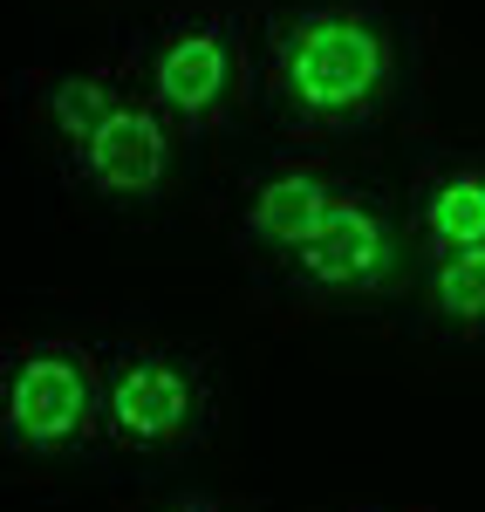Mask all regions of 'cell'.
<instances>
[{"label":"cell","instance_id":"6da1fadb","mask_svg":"<svg viewBox=\"0 0 485 512\" xmlns=\"http://www.w3.org/2000/svg\"><path fill=\"white\" fill-rule=\"evenodd\" d=\"M424 103V28L390 0H281L260 14V117L281 144H369Z\"/></svg>","mask_w":485,"mask_h":512},{"label":"cell","instance_id":"7a4b0ae2","mask_svg":"<svg viewBox=\"0 0 485 512\" xmlns=\"http://www.w3.org/2000/svg\"><path fill=\"white\" fill-rule=\"evenodd\" d=\"M28 123L48 144L55 178L103 212H151L171 198L185 137L144 96V82L130 76V62H82V69H48L21 82Z\"/></svg>","mask_w":485,"mask_h":512},{"label":"cell","instance_id":"3957f363","mask_svg":"<svg viewBox=\"0 0 485 512\" xmlns=\"http://www.w3.org/2000/svg\"><path fill=\"white\" fill-rule=\"evenodd\" d=\"M130 76L185 144L233 137L260 110V14L233 0H178L123 41Z\"/></svg>","mask_w":485,"mask_h":512},{"label":"cell","instance_id":"277c9868","mask_svg":"<svg viewBox=\"0 0 485 512\" xmlns=\"http://www.w3.org/2000/svg\"><path fill=\"white\" fill-rule=\"evenodd\" d=\"M0 451L21 465L110 458V349L82 335H14L0 349Z\"/></svg>","mask_w":485,"mask_h":512},{"label":"cell","instance_id":"5b68a950","mask_svg":"<svg viewBox=\"0 0 485 512\" xmlns=\"http://www.w3.org/2000/svg\"><path fill=\"white\" fill-rule=\"evenodd\" d=\"M260 287L301 315H356V308H390V301L417 294V246H410L404 205L363 178H349V192L328 205V219Z\"/></svg>","mask_w":485,"mask_h":512},{"label":"cell","instance_id":"8992f818","mask_svg":"<svg viewBox=\"0 0 485 512\" xmlns=\"http://www.w3.org/2000/svg\"><path fill=\"white\" fill-rule=\"evenodd\" d=\"M219 424V376L185 342H117L110 349V458L178 465Z\"/></svg>","mask_w":485,"mask_h":512},{"label":"cell","instance_id":"52a82bcc","mask_svg":"<svg viewBox=\"0 0 485 512\" xmlns=\"http://www.w3.org/2000/svg\"><path fill=\"white\" fill-rule=\"evenodd\" d=\"M349 164L328 144H274L260 164H246L240 192H233V246H240L246 274L274 280L294 260V246L328 219V205L349 192Z\"/></svg>","mask_w":485,"mask_h":512},{"label":"cell","instance_id":"ba28073f","mask_svg":"<svg viewBox=\"0 0 485 512\" xmlns=\"http://www.w3.org/2000/svg\"><path fill=\"white\" fill-rule=\"evenodd\" d=\"M404 219H410L417 260L458 253V246H485V151H472V144H431L424 158L410 164Z\"/></svg>","mask_w":485,"mask_h":512},{"label":"cell","instance_id":"9c48e42d","mask_svg":"<svg viewBox=\"0 0 485 512\" xmlns=\"http://www.w3.org/2000/svg\"><path fill=\"white\" fill-rule=\"evenodd\" d=\"M417 315L438 342H485V246L417 260Z\"/></svg>","mask_w":485,"mask_h":512},{"label":"cell","instance_id":"30bf717a","mask_svg":"<svg viewBox=\"0 0 485 512\" xmlns=\"http://www.w3.org/2000/svg\"><path fill=\"white\" fill-rule=\"evenodd\" d=\"M151 512H246V506L219 499V492H171V499H158Z\"/></svg>","mask_w":485,"mask_h":512}]
</instances>
